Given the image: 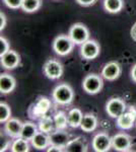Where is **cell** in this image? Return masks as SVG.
Returning <instances> with one entry per match:
<instances>
[{
	"instance_id": "6da1fadb",
	"label": "cell",
	"mask_w": 136,
	"mask_h": 152,
	"mask_svg": "<svg viewBox=\"0 0 136 152\" xmlns=\"http://www.w3.org/2000/svg\"><path fill=\"white\" fill-rule=\"evenodd\" d=\"M52 95H53V99H55L57 104L63 105L71 104L74 99L72 87L66 83H62V84H59L58 86H56L55 89L53 90Z\"/></svg>"
},
{
	"instance_id": "7a4b0ae2",
	"label": "cell",
	"mask_w": 136,
	"mask_h": 152,
	"mask_svg": "<svg viewBox=\"0 0 136 152\" xmlns=\"http://www.w3.org/2000/svg\"><path fill=\"white\" fill-rule=\"evenodd\" d=\"M68 36L76 45H82L90 40V31L83 23H74L69 29Z\"/></svg>"
},
{
	"instance_id": "3957f363",
	"label": "cell",
	"mask_w": 136,
	"mask_h": 152,
	"mask_svg": "<svg viewBox=\"0 0 136 152\" xmlns=\"http://www.w3.org/2000/svg\"><path fill=\"white\" fill-rule=\"evenodd\" d=\"M74 43L69 36L60 35L54 40L53 49L55 53L59 56H66L73 50Z\"/></svg>"
},
{
	"instance_id": "277c9868",
	"label": "cell",
	"mask_w": 136,
	"mask_h": 152,
	"mask_svg": "<svg viewBox=\"0 0 136 152\" xmlns=\"http://www.w3.org/2000/svg\"><path fill=\"white\" fill-rule=\"evenodd\" d=\"M104 85L103 78L98 74H90L83 79V90L88 94H96L102 90Z\"/></svg>"
},
{
	"instance_id": "5b68a950",
	"label": "cell",
	"mask_w": 136,
	"mask_h": 152,
	"mask_svg": "<svg viewBox=\"0 0 136 152\" xmlns=\"http://www.w3.org/2000/svg\"><path fill=\"white\" fill-rule=\"evenodd\" d=\"M51 107V102L47 97H41L38 102L29 110V117L32 119H41L42 117L46 116L48 111Z\"/></svg>"
},
{
	"instance_id": "8992f818",
	"label": "cell",
	"mask_w": 136,
	"mask_h": 152,
	"mask_svg": "<svg viewBox=\"0 0 136 152\" xmlns=\"http://www.w3.org/2000/svg\"><path fill=\"white\" fill-rule=\"evenodd\" d=\"M106 111H107L108 115L111 118L117 119V118H119L123 113L126 112V104L124 100L122 99H119V97L111 99L107 102Z\"/></svg>"
},
{
	"instance_id": "52a82bcc",
	"label": "cell",
	"mask_w": 136,
	"mask_h": 152,
	"mask_svg": "<svg viewBox=\"0 0 136 152\" xmlns=\"http://www.w3.org/2000/svg\"><path fill=\"white\" fill-rule=\"evenodd\" d=\"M44 73L50 79H58L63 74V66L59 61L50 59L45 63L43 67Z\"/></svg>"
},
{
	"instance_id": "ba28073f",
	"label": "cell",
	"mask_w": 136,
	"mask_h": 152,
	"mask_svg": "<svg viewBox=\"0 0 136 152\" xmlns=\"http://www.w3.org/2000/svg\"><path fill=\"white\" fill-rule=\"evenodd\" d=\"M100 45L95 40H87L81 45L80 54L85 60H93L100 55Z\"/></svg>"
},
{
	"instance_id": "9c48e42d",
	"label": "cell",
	"mask_w": 136,
	"mask_h": 152,
	"mask_svg": "<svg viewBox=\"0 0 136 152\" xmlns=\"http://www.w3.org/2000/svg\"><path fill=\"white\" fill-rule=\"evenodd\" d=\"M112 147V138L107 133H99L93 139V148L96 152H106Z\"/></svg>"
},
{
	"instance_id": "30bf717a",
	"label": "cell",
	"mask_w": 136,
	"mask_h": 152,
	"mask_svg": "<svg viewBox=\"0 0 136 152\" xmlns=\"http://www.w3.org/2000/svg\"><path fill=\"white\" fill-rule=\"evenodd\" d=\"M132 145V140L129 135L124 133L116 134L112 137V147L117 151H128Z\"/></svg>"
},
{
	"instance_id": "8fae6325",
	"label": "cell",
	"mask_w": 136,
	"mask_h": 152,
	"mask_svg": "<svg viewBox=\"0 0 136 152\" xmlns=\"http://www.w3.org/2000/svg\"><path fill=\"white\" fill-rule=\"evenodd\" d=\"M136 123V111L131 109L130 111L123 113L117 118V126L122 130H130Z\"/></svg>"
},
{
	"instance_id": "7c38bea8",
	"label": "cell",
	"mask_w": 136,
	"mask_h": 152,
	"mask_svg": "<svg viewBox=\"0 0 136 152\" xmlns=\"http://www.w3.org/2000/svg\"><path fill=\"white\" fill-rule=\"evenodd\" d=\"M121 72H122V69H121V66L119 63L110 62L104 66V68L102 70V76L106 80L114 81V80L119 78V76L121 75Z\"/></svg>"
},
{
	"instance_id": "4fadbf2b",
	"label": "cell",
	"mask_w": 136,
	"mask_h": 152,
	"mask_svg": "<svg viewBox=\"0 0 136 152\" xmlns=\"http://www.w3.org/2000/svg\"><path fill=\"white\" fill-rule=\"evenodd\" d=\"M0 59H1L2 67L8 70H12L16 68L21 63V56L13 50H9L4 55L0 56Z\"/></svg>"
},
{
	"instance_id": "5bb4252c",
	"label": "cell",
	"mask_w": 136,
	"mask_h": 152,
	"mask_svg": "<svg viewBox=\"0 0 136 152\" xmlns=\"http://www.w3.org/2000/svg\"><path fill=\"white\" fill-rule=\"evenodd\" d=\"M24 123H21L18 119H14V118H10L8 121L5 123V127H4V131L8 136L12 137V138H18L21 136V132H23Z\"/></svg>"
},
{
	"instance_id": "9a60e30c",
	"label": "cell",
	"mask_w": 136,
	"mask_h": 152,
	"mask_svg": "<svg viewBox=\"0 0 136 152\" xmlns=\"http://www.w3.org/2000/svg\"><path fill=\"white\" fill-rule=\"evenodd\" d=\"M49 138H50V145H56L62 148H65V146L70 141L69 134L64 130H55L49 134Z\"/></svg>"
},
{
	"instance_id": "2e32d148",
	"label": "cell",
	"mask_w": 136,
	"mask_h": 152,
	"mask_svg": "<svg viewBox=\"0 0 136 152\" xmlns=\"http://www.w3.org/2000/svg\"><path fill=\"white\" fill-rule=\"evenodd\" d=\"M87 142L83 137H76L73 140H70L65 146L64 151L68 152H86L87 151Z\"/></svg>"
},
{
	"instance_id": "e0dca14e",
	"label": "cell",
	"mask_w": 136,
	"mask_h": 152,
	"mask_svg": "<svg viewBox=\"0 0 136 152\" xmlns=\"http://www.w3.org/2000/svg\"><path fill=\"white\" fill-rule=\"evenodd\" d=\"M15 85L16 82L13 76L7 74V73L1 74V76H0V91H1V94H10L15 88Z\"/></svg>"
},
{
	"instance_id": "ac0fdd59",
	"label": "cell",
	"mask_w": 136,
	"mask_h": 152,
	"mask_svg": "<svg viewBox=\"0 0 136 152\" xmlns=\"http://www.w3.org/2000/svg\"><path fill=\"white\" fill-rule=\"evenodd\" d=\"M32 145L37 149H45L48 148L50 145V138H49V134L44 133V132H38L35 137L31 140Z\"/></svg>"
},
{
	"instance_id": "d6986e66",
	"label": "cell",
	"mask_w": 136,
	"mask_h": 152,
	"mask_svg": "<svg viewBox=\"0 0 136 152\" xmlns=\"http://www.w3.org/2000/svg\"><path fill=\"white\" fill-rule=\"evenodd\" d=\"M96 126H98V119L93 114H85L82 118L81 121L80 128L83 132L86 133H90V132L95 131Z\"/></svg>"
},
{
	"instance_id": "ffe728a7",
	"label": "cell",
	"mask_w": 136,
	"mask_h": 152,
	"mask_svg": "<svg viewBox=\"0 0 136 152\" xmlns=\"http://www.w3.org/2000/svg\"><path fill=\"white\" fill-rule=\"evenodd\" d=\"M82 112L79 109H72L67 115L68 119V126L71 128H78L81 125V121H82Z\"/></svg>"
},
{
	"instance_id": "44dd1931",
	"label": "cell",
	"mask_w": 136,
	"mask_h": 152,
	"mask_svg": "<svg viewBox=\"0 0 136 152\" xmlns=\"http://www.w3.org/2000/svg\"><path fill=\"white\" fill-rule=\"evenodd\" d=\"M39 130L44 133L50 134L53 131H55V123H54V119H52L49 116H44L40 119L39 122Z\"/></svg>"
},
{
	"instance_id": "7402d4cb",
	"label": "cell",
	"mask_w": 136,
	"mask_h": 152,
	"mask_svg": "<svg viewBox=\"0 0 136 152\" xmlns=\"http://www.w3.org/2000/svg\"><path fill=\"white\" fill-rule=\"evenodd\" d=\"M37 133H38V129H37V126L34 123H32V122L24 123V128L21 137H23L24 139L28 141H31Z\"/></svg>"
},
{
	"instance_id": "603a6c76",
	"label": "cell",
	"mask_w": 136,
	"mask_h": 152,
	"mask_svg": "<svg viewBox=\"0 0 136 152\" xmlns=\"http://www.w3.org/2000/svg\"><path fill=\"white\" fill-rule=\"evenodd\" d=\"M104 6L106 10L110 13H118L123 9L124 3L123 0H105Z\"/></svg>"
},
{
	"instance_id": "cb8c5ba5",
	"label": "cell",
	"mask_w": 136,
	"mask_h": 152,
	"mask_svg": "<svg viewBox=\"0 0 136 152\" xmlns=\"http://www.w3.org/2000/svg\"><path fill=\"white\" fill-rule=\"evenodd\" d=\"M29 150L28 140L24 139L23 137H18L16 140L11 144L12 152H28Z\"/></svg>"
},
{
	"instance_id": "d4e9b609",
	"label": "cell",
	"mask_w": 136,
	"mask_h": 152,
	"mask_svg": "<svg viewBox=\"0 0 136 152\" xmlns=\"http://www.w3.org/2000/svg\"><path fill=\"white\" fill-rule=\"evenodd\" d=\"M54 123L56 130H64L68 125L67 115L63 112H58L54 117Z\"/></svg>"
},
{
	"instance_id": "484cf974",
	"label": "cell",
	"mask_w": 136,
	"mask_h": 152,
	"mask_svg": "<svg viewBox=\"0 0 136 152\" xmlns=\"http://www.w3.org/2000/svg\"><path fill=\"white\" fill-rule=\"evenodd\" d=\"M42 5V0H23L21 8L26 12H35Z\"/></svg>"
},
{
	"instance_id": "4316f807",
	"label": "cell",
	"mask_w": 136,
	"mask_h": 152,
	"mask_svg": "<svg viewBox=\"0 0 136 152\" xmlns=\"http://www.w3.org/2000/svg\"><path fill=\"white\" fill-rule=\"evenodd\" d=\"M11 116V110L5 102L0 104V123H6Z\"/></svg>"
},
{
	"instance_id": "83f0119b",
	"label": "cell",
	"mask_w": 136,
	"mask_h": 152,
	"mask_svg": "<svg viewBox=\"0 0 136 152\" xmlns=\"http://www.w3.org/2000/svg\"><path fill=\"white\" fill-rule=\"evenodd\" d=\"M3 1L6 6L11 9L21 8V4H23V0H3Z\"/></svg>"
},
{
	"instance_id": "f1b7e54d",
	"label": "cell",
	"mask_w": 136,
	"mask_h": 152,
	"mask_svg": "<svg viewBox=\"0 0 136 152\" xmlns=\"http://www.w3.org/2000/svg\"><path fill=\"white\" fill-rule=\"evenodd\" d=\"M9 51V43L5 38H0V56L4 55Z\"/></svg>"
},
{
	"instance_id": "f546056e",
	"label": "cell",
	"mask_w": 136,
	"mask_h": 152,
	"mask_svg": "<svg viewBox=\"0 0 136 152\" xmlns=\"http://www.w3.org/2000/svg\"><path fill=\"white\" fill-rule=\"evenodd\" d=\"M96 1H98V0H76V2H77L79 5L85 6V7L93 5Z\"/></svg>"
},
{
	"instance_id": "4dcf8cb0",
	"label": "cell",
	"mask_w": 136,
	"mask_h": 152,
	"mask_svg": "<svg viewBox=\"0 0 136 152\" xmlns=\"http://www.w3.org/2000/svg\"><path fill=\"white\" fill-rule=\"evenodd\" d=\"M47 151L48 152H62V151H64V148L56 146V145H49Z\"/></svg>"
},
{
	"instance_id": "1f68e13d",
	"label": "cell",
	"mask_w": 136,
	"mask_h": 152,
	"mask_svg": "<svg viewBox=\"0 0 136 152\" xmlns=\"http://www.w3.org/2000/svg\"><path fill=\"white\" fill-rule=\"evenodd\" d=\"M9 145H11V143H10V141L9 140H6V139H3L2 140V138H1V148H0V151H5L6 150V148H8Z\"/></svg>"
},
{
	"instance_id": "d6a6232c",
	"label": "cell",
	"mask_w": 136,
	"mask_h": 152,
	"mask_svg": "<svg viewBox=\"0 0 136 152\" xmlns=\"http://www.w3.org/2000/svg\"><path fill=\"white\" fill-rule=\"evenodd\" d=\"M6 26V18L5 15H4V13H0V29H4V28H5Z\"/></svg>"
},
{
	"instance_id": "836d02e7",
	"label": "cell",
	"mask_w": 136,
	"mask_h": 152,
	"mask_svg": "<svg viewBox=\"0 0 136 152\" xmlns=\"http://www.w3.org/2000/svg\"><path fill=\"white\" fill-rule=\"evenodd\" d=\"M131 37H132L133 41L136 42V23L132 26V28H131Z\"/></svg>"
},
{
	"instance_id": "e575fe53",
	"label": "cell",
	"mask_w": 136,
	"mask_h": 152,
	"mask_svg": "<svg viewBox=\"0 0 136 152\" xmlns=\"http://www.w3.org/2000/svg\"><path fill=\"white\" fill-rule=\"evenodd\" d=\"M131 77H132L133 81L136 82V64L133 66L132 70H131Z\"/></svg>"
},
{
	"instance_id": "d590c367",
	"label": "cell",
	"mask_w": 136,
	"mask_h": 152,
	"mask_svg": "<svg viewBox=\"0 0 136 152\" xmlns=\"http://www.w3.org/2000/svg\"><path fill=\"white\" fill-rule=\"evenodd\" d=\"M135 125H136V123H135Z\"/></svg>"
}]
</instances>
